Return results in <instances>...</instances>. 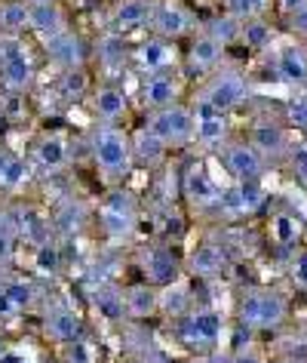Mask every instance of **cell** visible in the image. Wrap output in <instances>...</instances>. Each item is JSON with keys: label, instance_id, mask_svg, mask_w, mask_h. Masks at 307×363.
<instances>
[{"label": "cell", "instance_id": "74e56055", "mask_svg": "<svg viewBox=\"0 0 307 363\" xmlns=\"http://www.w3.org/2000/svg\"><path fill=\"white\" fill-rule=\"evenodd\" d=\"M274 0H224V13L233 16V19L246 22V19H258L270 10Z\"/></svg>", "mask_w": 307, "mask_h": 363}, {"label": "cell", "instance_id": "52a82bcc", "mask_svg": "<svg viewBox=\"0 0 307 363\" xmlns=\"http://www.w3.org/2000/svg\"><path fill=\"white\" fill-rule=\"evenodd\" d=\"M224 333V317L215 308H191L187 314L178 317V335L191 348H212L219 345Z\"/></svg>", "mask_w": 307, "mask_h": 363}, {"label": "cell", "instance_id": "f35d334b", "mask_svg": "<svg viewBox=\"0 0 307 363\" xmlns=\"http://www.w3.org/2000/svg\"><path fill=\"white\" fill-rule=\"evenodd\" d=\"M16 238H19V231H16V222L13 216H0V262L10 259V252L16 247Z\"/></svg>", "mask_w": 307, "mask_h": 363}, {"label": "cell", "instance_id": "5b68a950", "mask_svg": "<svg viewBox=\"0 0 307 363\" xmlns=\"http://www.w3.org/2000/svg\"><path fill=\"white\" fill-rule=\"evenodd\" d=\"M197 99H203V102H209L212 108H219V111L228 114L249 99V80L237 68L212 71L209 80H206V86H203V93Z\"/></svg>", "mask_w": 307, "mask_h": 363}, {"label": "cell", "instance_id": "ee69618b", "mask_svg": "<svg viewBox=\"0 0 307 363\" xmlns=\"http://www.w3.org/2000/svg\"><path fill=\"white\" fill-rule=\"evenodd\" d=\"M289 25H292V31L298 34V38H307V10L301 13H292V16H286Z\"/></svg>", "mask_w": 307, "mask_h": 363}, {"label": "cell", "instance_id": "e0dca14e", "mask_svg": "<svg viewBox=\"0 0 307 363\" xmlns=\"http://www.w3.org/2000/svg\"><path fill=\"white\" fill-rule=\"evenodd\" d=\"M68 10L59 0H31V16H28V31H34L40 40H50L56 34L68 31Z\"/></svg>", "mask_w": 307, "mask_h": 363}, {"label": "cell", "instance_id": "681fc988", "mask_svg": "<svg viewBox=\"0 0 307 363\" xmlns=\"http://www.w3.org/2000/svg\"><path fill=\"white\" fill-rule=\"evenodd\" d=\"M6 314H16V308H13L10 298H6L4 289H0V317H6Z\"/></svg>", "mask_w": 307, "mask_h": 363}, {"label": "cell", "instance_id": "d6a6232c", "mask_svg": "<svg viewBox=\"0 0 307 363\" xmlns=\"http://www.w3.org/2000/svg\"><path fill=\"white\" fill-rule=\"evenodd\" d=\"M240 19H233V16H228V13H221V16H215L212 22H206L203 25V31H209L215 40L221 43L224 50L231 47V43H237L240 40Z\"/></svg>", "mask_w": 307, "mask_h": 363}, {"label": "cell", "instance_id": "4316f807", "mask_svg": "<svg viewBox=\"0 0 307 363\" xmlns=\"http://www.w3.org/2000/svg\"><path fill=\"white\" fill-rule=\"evenodd\" d=\"M13 222H16L19 238H25L31 247H40V243H47L52 238V222L40 210H34V206H19Z\"/></svg>", "mask_w": 307, "mask_h": 363}, {"label": "cell", "instance_id": "ffe728a7", "mask_svg": "<svg viewBox=\"0 0 307 363\" xmlns=\"http://www.w3.org/2000/svg\"><path fill=\"white\" fill-rule=\"evenodd\" d=\"M178 77L173 71H160V74H148L141 84V102L148 111H157V108H166V105H175L178 102Z\"/></svg>", "mask_w": 307, "mask_h": 363}, {"label": "cell", "instance_id": "277c9868", "mask_svg": "<svg viewBox=\"0 0 307 363\" xmlns=\"http://www.w3.org/2000/svg\"><path fill=\"white\" fill-rule=\"evenodd\" d=\"M151 34L166 40H182L187 34L200 31V19L185 0H154L151 10Z\"/></svg>", "mask_w": 307, "mask_h": 363}, {"label": "cell", "instance_id": "ba28073f", "mask_svg": "<svg viewBox=\"0 0 307 363\" xmlns=\"http://www.w3.org/2000/svg\"><path fill=\"white\" fill-rule=\"evenodd\" d=\"M98 222H102V231L111 240H123L135 231V222H139V206L126 191H114L108 194L102 206H98Z\"/></svg>", "mask_w": 307, "mask_h": 363}, {"label": "cell", "instance_id": "e575fe53", "mask_svg": "<svg viewBox=\"0 0 307 363\" xmlns=\"http://www.w3.org/2000/svg\"><path fill=\"white\" fill-rule=\"evenodd\" d=\"M6 293V298L13 302L16 311H25V308H31L34 305V298H37V289H34L31 280H25V277H16V280H6L4 286H0Z\"/></svg>", "mask_w": 307, "mask_h": 363}, {"label": "cell", "instance_id": "d590c367", "mask_svg": "<svg viewBox=\"0 0 307 363\" xmlns=\"http://www.w3.org/2000/svg\"><path fill=\"white\" fill-rule=\"evenodd\" d=\"M34 271H37V274H47V277L62 271V250L52 240L34 247Z\"/></svg>", "mask_w": 307, "mask_h": 363}, {"label": "cell", "instance_id": "3957f363", "mask_svg": "<svg viewBox=\"0 0 307 363\" xmlns=\"http://www.w3.org/2000/svg\"><path fill=\"white\" fill-rule=\"evenodd\" d=\"M289 317V298L279 289H249L240 305V323L246 330H279Z\"/></svg>", "mask_w": 307, "mask_h": 363}, {"label": "cell", "instance_id": "2e32d148", "mask_svg": "<svg viewBox=\"0 0 307 363\" xmlns=\"http://www.w3.org/2000/svg\"><path fill=\"white\" fill-rule=\"evenodd\" d=\"M182 191H185V201L197 206V210H219V201H221V185L209 176V169L194 163L191 169L185 172V182H182Z\"/></svg>", "mask_w": 307, "mask_h": 363}, {"label": "cell", "instance_id": "9c48e42d", "mask_svg": "<svg viewBox=\"0 0 307 363\" xmlns=\"http://www.w3.org/2000/svg\"><path fill=\"white\" fill-rule=\"evenodd\" d=\"M221 163L224 169L231 172L233 182H252V179H261V172L267 169V160L252 148L249 139H228L221 145Z\"/></svg>", "mask_w": 307, "mask_h": 363}, {"label": "cell", "instance_id": "6da1fadb", "mask_svg": "<svg viewBox=\"0 0 307 363\" xmlns=\"http://www.w3.org/2000/svg\"><path fill=\"white\" fill-rule=\"evenodd\" d=\"M37 68L19 34H0V89L10 96H25L34 86Z\"/></svg>", "mask_w": 307, "mask_h": 363}, {"label": "cell", "instance_id": "ac0fdd59", "mask_svg": "<svg viewBox=\"0 0 307 363\" xmlns=\"http://www.w3.org/2000/svg\"><path fill=\"white\" fill-rule=\"evenodd\" d=\"M151 10H154V0H120L114 6L108 28H111V34H120V38L141 31L151 25Z\"/></svg>", "mask_w": 307, "mask_h": 363}, {"label": "cell", "instance_id": "c3c4849f", "mask_svg": "<svg viewBox=\"0 0 307 363\" xmlns=\"http://www.w3.org/2000/svg\"><path fill=\"white\" fill-rule=\"evenodd\" d=\"M13 160H16V154H13L10 148H4V145H0V182H4V176H6V169H10Z\"/></svg>", "mask_w": 307, "mask_h": 363}, {"label": "cell", "instance_id": "83f0119b", "mask_svg": "<svg viewBox=\"0 0 307 363\" xmlns=\"http://www.w3.org/2000/svg\"><path fill=\"white\" fill-rule=\"evenodd\" d=\"M129 142H132V160L144 163V167H154V163H160V160L166 157V151H169V145L160 139V135L154 133L151 126H141L139 133H132Z\"/></svg>", "mask_w": 307, "mask_h": 363}, {"label": "cell", "instance_id": "4dcf8cb0", "mask_svg": "<svg viewBox=\"0 0 307 363\" xmlns=\"http://www.w3.org/2000/svg\"><path fill=\"white\" fill-rule=\"evenodd\" d=\"M274 38V31H270V22L265 16H258V19H246L240 25V43H246V50L252 52H261Z\"/></svg>", "mask_w": 307, "mask_h": 363}, {"label": "cell", "instance_id": "db71d44e", "mask_svg": "<svg viewBox=\"0 0 307 363\" xmlns=\"http://www.w3.org/2000/svg\"><path fill=\"white\" fill-rule=\"evenodd\" d=\"M25 363H31V360H28V357H25Z\"/></svg>", "mask_w": 307, "mask_h": 363}, {"label": "cell", "instance_id": "9a60e30c", "mask_svg": "<svg viewBox=\"0 0 307 363\" xmlns=\"http://www.w3.org/2000/svg\"><path fill=\"white\" fill-rule=\"evenodd\" d=\"M249 142L265 160H279L292 148V145H289V130L279 121H270V117H261V121L252 123Z\"/></svg>", "mask_w": 307, "mask_h": 363}, {"label": "cell", "instance_id": "f5cc1de1", "mask_svg": "<svg viewBox=\"0 0 307 363\" xmlns=\"http://www.w3.org/2000/svg\"><path fill=\"white\" fill-rule=\"evenodd\" d=\"M304 145H307V130H304Z\"/></svg>", "mask_w": 307, "mask_h": 363}, {"label": "cell", "instance_id": "44dd1931", "mask_svg": "<svg viewBox=\"0 0 307 363\" xmlns=\"http://www.w3.org/2000/svg\"><path fill=\"white\" fill-rule=\"evenodd\" d=\"M43 330H47L52 342H62V345H71L86 335L83 317H80L74 308H50L47 320H43Z\"/></svg>", "mask_w": 307, "mask_h": 363}, {"label": "cell", "instance_id": "d4e9b609", "mask_svg": "<svg viewBox=\"0 0 307 363\" xmlns=\"http://www.w3.org/2000/svg\"><path fill=\"white\" fill-rule=\"evenodd\" d=\"M123 308L126 314L135 317V320H144V317L160 311V289L154 284H135L123 289Z\"/></svg>", "mask_w": 307, "mask_h": 363}, {"label": "cell", "instance_id": "603a6c76", "mask_svg": "<svg viewBox=\"0 0 307 363\" xmlns=\"http://www.w3.org/2000/svg\"><path fill=\"white\" fill-rule=\"evenodd\" d=\"M89 105H93V111L102 123H117L126 114V108H129V96L114 84H102L98 89H93Z\"/></svg>", "mask_w": 307, "mask_h": 363}, {"label": "cell", "instance_id": "f1b7e54d", "mask_svg": "<svg viewBox=\"0 0 307 363\" xmlns=\"http://www.w3.org/2000/svg\"><path fill=\"white\" fill-rule=\"evenodd\" d=\"M267 234H270V240L277 243V247H298L301 243V234H304V225L301 219H298L295 213H289V210H279L270 216V225H267Z\"/></svg>", "mask_w": 307, "mask_h": 363}, {"label": "cell", "instance_id": "7a4b0ae2", "mask_svg": "<svg viewBox=\"0 0 307 363\" xmlns=\"http://www.w3.org/2000/svg\"><path fill=\"white\" fill-rule=\"evenodd\" d=\"M93 160L108 179L123 176L132 167V142L129 133L114 123H102L93 133Z\"/></svg>", "mask_w": 307, "mask_h": 363}, {"label": "cell", "instance_id": "ab89813d", "mask_svg": "<svg viewBox=\"0 0 307 363\" xmlns=\"http://www.w3.org/2000/svg\"><path fill=\"white\" fill-rule=\"evenodd\" d=\"M286 126L292 130H307V99H292L286 102Z\"/></svg>", "mask_w": 307, "mask_h": 363}, {"label": "cell", "instance_id": "7402d4cb", "mask_svg": "<svg viewBox=\"0 0 307 363\" xmlns=\"http://www.w3.org/2000/svg\"><path fill=\"white\" fill-rule=\"evenodd\" d=\"M31 157H34V163H37L43 172H59V169H65L68 160H71V151H68L65 135H59V133L40 135V139L34 142Z\"/></svg>", "mask_w": 307, "mask_h": 363}, {"label": "cell", "instance_id": "1f68e13d", "mask_svg": "<svg viewBox=\"0 0 307 363\" xmlns=\"http://www.w3.org/2000/svg\"><path fill=\"white\" fill-rule=\"evenodd\" d=\"M93 305H95L98 317H105V320H120V317L126 314V308H123V289H111V286L95 289Z\"/></svg>", "mask_w": 307, "mask_h": 363}, {"label": "cell", "instance_id": "5bb4252c", "mask_svg": "<svg viewBox=\"0 0 307 363\" xmlns=\"http://www.w3.org/2000/svg\"><path fill=\"white\" fill-rule=\"evenodd\" d=\"M265 206V188H261V179L252 182H233V185L221 188V201L219 210L228 216H252L255 210Z\"/></svg>", "mask_w": 307, "mask_h": 363}, {"label": "cell", "instance_id": "7bdbcfd3", "mask_svg": "<svg viewBox=\"0 0 307 363\" xmlns=\"http://www.w3.org/2000/svg\"><path fill=\"white\" fill-rule=\"evenodd\" d=\"M68 363H93V351H89V345L83 339L68 345Z\"/></svg>", "mask_w": 307, "mask_h": 363}, {"label": "cell", "instance_id": "cb8c5ba5", "mask_svg": "<svg viewBox=\"0 0 307 363\" xmlns=\"http://www.w3.org/2000/svg\"><path fill=\"white\" fill-rule=\"evenodd\" d=\"M141 271L148 274L151 284L166 286V284H173V280H178V259L173 256V250H166V247H151V250H144V256H141Z\"/></svg>", "mask_w": 307, "mask_h": 363}, {"label": "cell", "instance_id": "d6986e66", "mask_svg": "<svg viewBox=\"0 0 307 363\" xmlns=\"http://www.w3.org/2000/svg\"><path fill=\"white\" fill-rule=\"evenodd\" d=\"M277 77L289 86H307V47L304 43H286L274 56Z\"/></svg>", "mask_w": 307, "mask_h": 363}, {"label": "cell", "instance_id": "8992f818", "mask_svg": "<svg viewBox=\"0 0 307 363\" xmlns=\"http://www.w3.org/2000/svg\"><path fill=\"white\" fill-rule=\"evenodd\" d=\"M144 126H151V130L157 133L169 148H182V145L194 142V111L187 105H182V102L151 111Z\"/></svg>", "mask_w": 307, "mask_h": 363}, {"label": "cell", "instance_id": "7c38bea8", "mask_svg": "<svg viewBox=\"0 0 307 363\" xmlns=\"http://www.w3.org/2000/svg\"><path fill=\"white\" fill-rule=\"evenodd\" d=\"M132 62L139 65V71H144V74L173 71L175 62H178V47H175V40H166V38L151 34L148 40H141L139 47L132 50Z\"/></svg>", "mask_w": 307, "mask_h": 363}, {"label": "cell", "instance_id": "816d5d0a", "mask_svg": "<svg viewBox=\"0 0 307 363\" xmlns=\"http://www.w3.org/2000/svg\"><path fill=\"white\" fill-rule=\"evenodd\" d=\"M6 348V345H4V335H0V351H4Z\"/></svg>", "mask_w": 307, "mask_h": 363}, {"label": "cell", "instance_id": "30bf717a", "mask_svg": "<svg viewBox=\"0 0 307 363\" xmlns=\"http://www.w3.org/2000/svg\"><path fill=\"white\" fill-rule=\"evenodd\" d=\"M194 111V139L203 145V148H221L231 135V123H228V114L212 108L209 102L197 99L191 105Z\"/></svg>", "mask_w": 307, "mask_h": 363}, {"label": "cell", "instance_id": "836d02e7", "mask_svg": "<svg viewBox=\"0 0 307 363\" xmlns=\"http://www.w3.org/2000/svg\"><path fill=\"white\" fill-rule=\"evenodd\" d=\"M160 308H163L166 314L173 317H182L191 311V298H187V286L173 280V284H166V289L160 293Z\"/></svg>", "mask_w": 307, "mask_h": 363}, {"label": "cell", "instance_id": "b9f144b4", "mask_svg": "<svg viewBox=\"0 0 307 363\" xmlns=\"http://www.w3.org/2000/svg\"><path fill=\"white\" fill-rule=\"evenodd\" d=\"M289 167L298 176V182H304L307 185V145H295V148H289Z\"/></svg>", "mask_w": 307, "mask_h": 363}, {"label": "cell", "instance_id": "7dc6e473", "mask_svg": "<svg viewBox=\"0 0 307 363\" xmlns=\"http://www.w3.org/2000/svg\"><path fill=\"white\" fill-rule=\"evenodd\" d=\"M25 357H28V354L19 351V348H4L0 351V363H25Z\"/></svg>", "mask_w": 307, "mask_h": 363}, {"label": "cell", "instance_id": "f907efd6", "mask_svg": "<svg viewBox=\"0 0 307 363\" xmlns=\"http://www.w3.org/2000/svg\"><path fill=\"white\" fill-rule=\"evenodd\" d=\"M279 363H307V360H295V357H292V360H279Z\"/></svg>", "mask_w": 307, "mask_h": 363}, {"label": "cell", "instance_id": "8d00e7d4", "mask_svg": "<svg viewBox=\"0 0 307 363\" xmlns=\"http://www.w3.org/2000/svg\"><path fill=\"white\" fill-rule=\"evenodd\" d=\"M86 89H89V77H86L83 68L62 71V77H59V93H62V99H65V102H74V99L86 96Z\"/></svg>", "mask_w": 307, "mask_h": 363}, {"label": "cell", "instance_id": "f546056e", "mask_svg": "<svg viewBox=\"0 0 307 363\" xmlns=\"http://www.w3.org/2000/svg\"><path fill=\"white\" fill-rule=\"evenodd\" d=\"M31 0H0V34L28 31Z\"/></svg>", "mask_w": 307, "mask_h": 363}, {"label": "cell", "instance_id": "4fadbf2b", "mask_svg": "<svg viewBox=\"0 0 307 363\" xmlns=\"http://www.w3.org/2000/svg\"><path fill=\"white\" fill-rule=\"evenodd\" d=\"M221 59H224V47L209 31H203V25H200V31L191 34V43H187V52H185L187 71H191V74H200V77L203 74L209 77L212 71H219Z\"/></svg>", "mask_w": 307, "mask_h": 363}, {"label": "cell", "instance_id": "60d3db41", "mask_svg": "<svg viewBox=\"0 0 307 363\" xmlns=\"http://www.w3.org/2000/svg\"><path fill=\"white\" fill-rule=\"evenodd\" d=\"M289 280L298 289H307V250L292 252V259H289Z\"/></svg>", "mask_w": 307, "mask_h": 363}, {"label": "cell", "instance_id": "f6af8a7d", "mask_svg": "<svg viewBox=\"0 0 307 363\" xmlns=\"http://www.w3.org/2000/svg\"><path fill=\"white\" fill-rule=\"evenodd\" d=\"M274 4L283 10V16H292V13L307 10V0H274Z\"/></svg>", "mask_w": 307, "mask_h": 363}, {"label": "cell", "instance_id": "8fae6325", "mask_svg": "<svg viewBox=\"0 0 307 363\" xmlns=\"http://www.w3.org/2000/svg\"><path fill=\"white\" fill-rule=\"evenodd\" d=\"M43 50H47V59L56 65L59 71H74V68H83L86 59H89V47L86 40L80 38L74 28L56 34V38L43 40Z\"/></svg>", "mask_w": 307, "mask_h": 363}, {"label": "cell", "instance_id": "bcb514c9", "mask_svg": "<svg viewBox=\"0 0 307 363\" xmlns=\"http://www.w3.org/2000/svg\"><path fill=\"white\" fill-rule=\"evenodd\" d=\"M231 363H265V357H261L258 351H252V348H246V351H237L231 357Z\"/></svg>", "mask_w": 307, "mask_h": 363}, {"label": "cell", "instance_id": "484cf974", "mask_svg": "<svg viewBox=\"0 0 307 363\" xmlns=\"http://www.w3.org/2000/svg\"><path fill=\"white\" fill-rule=\"evenodd\" d=\"M187 268H191V274H197V277H215L228 268V252H224V247H219V243H200V247H194L191 256H187Z\"/></svg>", "mask_w": 307, "mask_h": 363}]
</instances>
